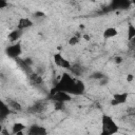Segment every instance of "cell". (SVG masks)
<instances>
[{
	"label": "cell",
	"instance_id": "obj_1",
	"mask_svg": "<svg viewBox=\"0 0 135 135\" xmlns=\"http://www.w3.org/2000/svg\"><path fill=\"white\" fill-rule=\"evenodd\" d=\"M76 81L77 79L74 78L69 73H63L61 76L58 77L57 83L55 84L54 89L56 91H62L70 95H76Z\"/></svg>",
	"mask_w": 135,
	"mask_h": 135
},
{
	"label": "cell",
	"instance_id": "obj_2",
	"mask_svg": "<svg viewBox=\"0 0 135 135\" xmlns=\"http://www.w3.org/2000/svg\"><path fill=\"white\" fill-rule=\"evenodd\" d=\"M118 130H119V127L111 116L107 114H103L101 116V134L100 135H115L118 133Z\"/></svg>",
	"mask_w": 135,
	"mask_h": 135
},
{
	"label": "cell",
	"instance_id": "obj_3",
	"mask_svg": "<svg viewBox=\"0 0 135 135\" xmlns=\"http://www.w3.org/2000/svg\"><path fill=\"white\" fill-rule=\"evenodd\" d=\"M5 53L6 55L9 57V58H13V59H18L20 54L22 53V46H21V43L18 41L16 43H12L9 44L6 50H5Z\"/></svg>",
	"mask_w": 135,
	"mask_h": 135
},
{
	"label": "cell",
	"instance_id": "obj_4",
	"mask_svg": "<svg viewBox=\"0 0 135 135\" xmlns=\"http://www.w3.org/2000/svg\"><path fill=\"white\" fill-rule=\"evenodd\" d=\"M127 99H128V93H115L113 95L112 100L110 101V104L112 107L121 105L127 102Z\"/></svg>",
	"mask_w": 135,
	"mask_h": 135
},
{
	"label": "cell",
	"instance_id": "obj_5",
	"mask_svg": "<svg viewBox=\"0 0 135 135\" xmlns=\"http://www.w3.org/2000/svg\"><path fill=\"white\" fill-rule=\"evenodd\" d=\"M33 25H34V22L28 17H21V18L18 19V22H17V28L20 30V31L30 28Z\"/></svg>",
	"mask_w": 135,
	"mask_h": 135
},
{
	"label": "cell",
	"instance_id": "obj_6",
	"mask_svg": "<svg viewBox=\"0 0 135 135\" xmlns=\"http://www.w3.org/2000/svg\"><path fill=\"white\" fill-rule=\"evenodd\" d=\"M27 135H47V131L42 126L33 124L27 129Z\"/></svg>",
	"mask_w": 135,
	"mask_h": 135
},
{
	"label": "cell",
	"instance_id": "obj_7",
	"mask_svg": "<svg viewBox=\"0 0 135 135\" xmlns=\"http://www.w3.org/2000/svg\"><path fill=\"white\" fill-rule=\"evenodd\" d=\"M52 100L54 101H61V102H66V101H71L72 99V96L65 92H62V91H57L52 97H51Z\"/></svg>",
	"mask_w": 135,
	"mask_h": 135
},
{
	"label": "cell",
	"instance_id": "obj_8",
	"mask_svg": "<svg viewBox=\"0 0 135 135\" xmlns=\"http://www.w3.org/2000/svg\"><path fill=\"white\" fill-rule=\"evenodd\" d=\"M22 34V31L16 28V30H13L8 35H7V38H8V41L12 42V43H16L19 41V38Z\"/></svg>",
	"mask_w": 135,
	"mask_h": 135
},
{
	"label": "cell",
	"instance_id": "obj_9",
	"mask_svg": "<svg viewBox=\"0 0 135 135\" xmlns=\"http://www.w3.org/2000/svg\"><path fill=\"white\" fill-rule=\"evenodd\" d=\"M117 35H118V31L115 27H107L102 33V37L104 39H112Z\"/></svg>",
	"mask_w": 135,
	"mask_h": 135
},
{
	"label": "cell",
	"instance_id": "obj_10",
	"mask_svg": "<svg viewBox=\"0 0 135 135\" xmlns=\"http://www.w3.org/2000/svg\"><path fill=\"white\" fill-rule=\"evenodd\" d=\"M6 103H7V105L11 108V110H14V111H16V112H21V111H22V105H21L17 100L7 99Z\"/></svg>",
	"mask_w": 135,
	"mask_h": 135
},
{
	"label": "cell",
	"instance_id": "obj_11",
	"mask_svg": "<svg viewBox=\"0 0 135 135\" xmlns=\"http://www.w3.org/2000/svg\"><path fill=\"white\" fill-rule=\"evenodd\" d=\"M25 129H26V126L24 123H22V122H15L13 124V127H12V134L13 135H16L17 133L22 132Z\"/></svg>",
	"mask_w": 135,
	"mask_h": 135
},
{
	"label": "cell",
	"instance_id": "obj_12",
	"mask_svg": "<svg viewBox=\"0 0 135 135\" xmlns=\"http://www.w3.org/2000/svg\"><path fill=\"white\" fill-rule=\"evenodd\" d=\"M44 109H45L44 102H37V103L33 104V107L31 108V112L32 113H41Z\"/></svg>",
	"mask_w": 135,
	"mask_h": 135
},
{
	"label": "cell",
	"instance_id": "obj_13",
	"mask_svg": "<svg viewBox=\"0 0 135 135\" xmlns=\"http://www.w3.org/2000/svg\"><path fill=\"white\" fill-rule=\"evenodd\" d=\"M11 111H12V110H11V108L7 105V103L3 102V103H2V109H1V111H0V116H1V118L4 119L5 117H7V116L9 115Z\"/></svg>",
	"mask_w": 135,
	"mask_h": 135
},
{
	"label": "cell",
	"instance_id": "obj_14",
	"mask_svg": "<svg viewBox=\"0 0 135 135\" xmlns=\"http://www.w3.org/2000/svg\"><path fill=\"white\" fill-rule=\"evenodd\" d=\"M53 59H54L55 64H56L57 66L61 68V65H62V63H63V61H64V59H65V58H64L60 53H56V54H54Z\"/></svg>",
	"mask_w": 135,
	"mask_h": 135
},
{
	"label": "cell",
	"instance_id": "obj_15",
	"mask_svg": "<svg viewBox=\"0 0 135 135\" xmlns=\"http://www.w3.org/2000/svg\"><path fill=\"white\" fill-rule=\"evenodd\" d=\"M127 37L128 40H132L135 37V25H133L132 23L128 24V30H127Z\"/></svg>",
	"mask_w": 135,
	"mask_h": 135
},
{
	"label": "cell",
	"instance_id": "obj_16",
	"mask_svg": "<svg viewBox=\"0 0 135 135\" xmlns=\"http://www.w3.org/2000/svg\"><path fill=\"white\" fill-rule=\"evenodd\" d=\"M84 89H85L84 83H83L81 80L77 79V81H76V95L82 94V93L84 92Z\"/></svg>",
	"mask_w": 135,
	"mask_h": 135
},
{
	"label": "cell",
	"instance_id": "obj_17",
	"mask_svg": "<svg viewBox=\"0 0 135 135\" xmlns=\"http://www.w3.org/2000/svg\"><path fill=\"white\" fill-rule=\"evenodd\" d=\"M68 43H69V45H72V46H74V45L78 44V43H79V36L74 35V36L70 37V38H69V40H68Z\"/></svg>",
	"mask_w": 135,
	"mask_h": 135
},
{
	"label": "cell",
	"instance_id": "obj_18",
	"mask_svg": "<svg viewBox=\"0 0 135 135\" xmlns=\"http://www.w3.org/2000/svg\"><path fill=\"white\" fill-rule=\"evenodd\" d=\"M92 77L93 78H95V79H101V78H103L104 76H103V74L102 73H100V72H94L93 74H92Z\"/></svg>",
	"mask_w": 135,
	"mask_h": 135
},
{
	"label": "cell",
	"instance_id": "obj_19",
	"mask_svg": "<svg viewBox=\"0 0 135 135\" xmlns=\"http://www.w3.org/2000/svg\"><path fill=\"white\" fill-rule=\"evenodd\" d=\"M64 105V102H61V101H54V107L56 110H60L62 109Z\"/></svg>",
	"mask_w": 135,
	"mask_h": 135
},
{
	"label": "cell",
	"instance_id": "obj_20",
	"mask_svg": "<svg viewBox=\"0 0 135 135\" xmlns=\"http://www.w3.org/2000/svg\"><path fill=\"white\" fill-rule=\"evenodd\" d=\"M114 61H115V63H116V64H120V63L123 61V58H122L121 56H116Z\"/></svg>",
	"mask_w": 135,
	"mask_h": 135
},
{
	"label": "cell",
	"instance_id": "obj_21",
	"mask_svg": "<svg viewBox=\"0 0 135 135\" xmlns=\"http://www.w3.org/2000/svg\"><path fill=\"white\" fill-rule=\"evenodd\" d=\"M6 6H8V3L4 0H0V8H5Z\"/></svg>",
	"mask_w": 135,
	"mask_h": 135
},
{
	"label": "cell",
	"instance_id": "obj_22",
	"mask_svg": "<svg viewBox=\"0 0 135 135\" xmlns=\"http://www.w3.org/2000/svg\"><path fill=\"white\" fill-rule=\"evenodd\" d=\"M134 80V75L133 74H128L127 75V81L128 82H132Z\"/></svg>",
	"mask_w": 135,
	"mask_h": 135
},
{
	"label": "cell",
	"instance_id": "obj_23",
	"mask_svg": "<svg viewBox=\"0 0 135 135\" xmlns=\"http://www.w3.org/2000/svg\"><path fill=\"white\" fill-rule=\"evenodd\" d=\"M107 82H108V78H107V77H103V78L100 79V84H101V85H105Z\"/></svg>",
	"mask_w": 135,
	"mask_h": 135
},
{
	"label": "cell",
	"instance_id": "obj_24",
	"mask_svg": "<svg viewBox=\"0 0 135 135\" xmlns=\"http://www.w3.org/2000/svg\"><path fill=\"white\" fill-rule=\"evenodd\" d=\"M0 134H1V135H11V133H9V132H8L6 129H2Z\"/></svg>",
	"mask_w": 135,
	"mask_h": 135
},
{
	"label": "cell",
	"instance_id": "obj_25",
	"mask_svg": "<svg viewBox=\"0 0 135 135\" xmlns=\"http://www.w3.org/2000/svg\"><path fill=\"white\" fill-rule=\"evenodd\" d=\"M130 45H131L132 49H135V37L132 40H130Z\"/></svg>",
	"mask_w": 135,
	"mask_h": 135
},
{
	"label": "cell",
	"instance_id": "obj_26",
	"mask_svg": "<svg viewBox=\"0 0 135 135\" xmlns=\"http://www.w3.org/2000/svg\"><path fill=\"white\" fill-rule=\"evenodd\" d=\"M35 16L36 17H43L44 16V13H42V12H36L35 13Z\"/></svg>",
	"mask_w": 135,
	"mask_h": 135
},
{
	"label": "cell",
	"instance_id": "obj_27",
	"mask_svg": "<svg viewBox=\"0 0 135 135\" xmlns=\"http://www.w3.org/2000/svg\"><path fill=\"white\" fill-rule=\"evenodd\" d=\"M82 38H83V39H85L86 41H89V40H90V36H89L88 34H84V35L82 36Z\"/></svg>",
	"mask_w": 135,
	"mask_h": 135
},
{
	"label": "cell",
	"instance_id": "obj_28",
	"mask_svg": "<svg viewBox=\"0 0 135 135\" xmlns=\"http://www.w3.org/2000/svg\"><path fill=\"white\" fill-rule=\"evenodd\" d=\"M16 135H24V131H22V132H19V133H17Z\"/></svg>",
	"mask_w": 135,
	"mask_h": 135
},
{
	"label": "cell",
	"instance_id": "obj_29",
	"mask_svg": "<svg viewBox=\"0 0 135 135\" xmlns=\"http://www.w3.org/2000/svg\"><path fill=\"white\" fill-rule=\"evenodd\" d=\"M133 5H134V7H135V1H134V2H133Z\"/></svg>",
	"mask_w": 135,
	"mask_h": 135
},
{
	"label": "cell",
	"instance_id": "obj_30",
	"mask_svg": "<svg viewBox=\"0 0 135 135\" xmlns=\"http://www.w3.org/2000/svg\"><path fill=\"white\" fill-rule=\"evenodd\" d=\"M134 58H135V52H134Z\"/></svg>",
	"mask_w": 135,
	"mask_h": 135
}]
</instances>
